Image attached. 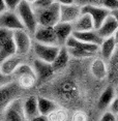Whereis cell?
<instances>
[{
    "label": "cell",
    "mask_w": 118,
    "mask_h": 121,
    "mask_svg": "<svg viewBox=\"0 0 118 121\" xmlns=\"http://www.w3.org/2000/svg\"><path fill=\"white\" fill-rule=\"evenodd\" d=\"M59 9L60 5L56 2L47 7H33L37 25L54 27L57 23H59Z\"/></svg>",
    "instance_id": "6da1fadb"
},
{
    "label": "cell",
    "mask_w": 118,
    "mask_h": 121,
    "mask_svg": "<svg viewBox=\"0 0 118 121\" xmlns=\"http://www.w3.org/2000/svg\"><path fill=\"white\" fill-rule=\"evenodd\" d=\"M16 13L20 18L25 30L32 36L38 26L33 6L25 1H22L18 6V9H16Z\"/></svg>",
    "instance_id": "7a4b0ae2"
},
{
    "label": "cell",
    "mask_w": 118,
    "mask_h": 121,
    "mask_svg": "<svg viewBox=\"0 0 118 121\" xmlns=\"http://www.w3.org/2000/svg\"><path fill=\"white\" fill-rule=\"evenodd\" d=\"M22 88L17 82H9V83L0 86V114H3L5 109L13 101L21 98Z\"/></svg>",
    "instance_id": "3957f363"
},
{
    "label": "cell",
    "mask_w": 118,
    "mask_h": 121,
    "mask_svg": "<svg viewBox=\"0 0 118 121\" xmlns=\"http://www.w3.org/2000/svg\"><path fill=\"white\" fill-rule=\"evenodd\" d=\"M13 77L17 79V83L23 90L30 89L36 84L37 79L32 65L28 63H21L13 73Z\"/></svg>",
    "instance_id": "277c9868"
},
{
    "label": "cell",
    "mask_w": 118,
    "mask_h": 121,
    "mask_svg": "<svg viewBox=\"0 0 118 121\" xmlns=\"http://www.w3.org/2000/svg\"><path fill=\"white\" fill-rule=\"evenodd\" d=\"M16 54L17 51L13 43V31L0 28V63Z\"/></svg>",
    "instance_id": "5b68a950"
},
{
    "label": "cell",
    "mask_w": 118,
    "mask_h": 121,
    "mask_svg": "<svg viewBox=\"0 0 118 121\" xmlns=\"http://www.w3.org/2000/svg\"><path fill=\"white\" fill-rule=\"evenodd\" d=\"M13 43L16 46L17 54L20 56H25L32 50V43L33 39L26 30H16L13 31Z\"/></svg>",
    "instance_id": "8992f818"
},
{
    "label": "cell",
    "mask_w": 118,
    "mask_h": 121,
    "mask_svg": "<svg viewBox=\"0 0 118 121\" xmlns=\"http://www.w3.org/2000/svg\"><path fill=\"white\" fill-rule=\"evenodd\" d=\"M59 49L60 47L58 46L44 45V43H39L36 42H33L32 43V50H33L34 55L36 56V59L43 60V61L50 63V64L56 58Z\"/></svg>",
    "instance_id": "52a82bcc"
},
{
    "label": "cell",
    "mask_w": 118,
    "mask_h": 121,
    "mask_svg": "<svg viewBox=\"0 0 118 121\" xmlns=\"http://www.w3.org/2000/svg\"><path fill=\"white\" fill-rule=\"evenodd\" d=\"M32 39H33V42L44 43V45L58 46V42H57L56 34H55L53 27L37 26L35 32L32 35Z\"/></svg>",
    "instance_id": "ba28073f"
},
{
    "label": "cell",
    "mask_w": 118,
    "mask_h": 121,
    "mask_svg": "<svg viewBox=\"0 0 118 121\" xmlns=\"http://www.w3.org/2000/svg\"><path fill=\"white\" fill-rule=\"evenodd\" d=\"M81 15H82V7L80 5H78L76 3L60 5L59 22L73 24L78 20Z\"/></svg>",
    "instance_id": "9c48e42d"
},
{
    "label": "cell",
    "mask_w": 118,
    "mask_h": 121,
    "mask_svg": "<svg viewBox=\"0 0 118 121\" xmlns=\"http://www.w3.org/2000/svg\"><path fill=\"white\" fill-rule=\"evenodd\" d=\"M0 28L9 30V31L25 30L16 12H10V10H6L0 15Z\"/></svg>",
    "instance_id": "30bf717a"
},
{
    "label": "cell",
    "mask_w": 118,
    "mask_h": 121,
    "mask_svg": "<svg viewBox=\"0 0 118 121\" xmlns=\"http://www.w3.org/2000/svg\"><path fill=\"white\" fill-rule=\"evenodd\" d=\"M4 121H28L23 112V100L18 98L5 109L3 112Z\"/></svg>",
    "instance_id": "8fae6325"
},
{
    "label": "cell",
    "mask_w": 118,
    "mask_h": 121,
    "mask_svg": "<svg viewBox=\"0 0 118 121\" xmlns=\"http://www.w3.org/2000/svg\"><path fill=\"white\" fill-rule=\"evenodd\" d=\"M82 13H87L91 17L94 29L96 30L103 24V22L106 20V18L110 15V12L103 6L86 5V6H82Z\"/></svg>",
    "instance_id": "7c38bea8"
},
{
    "label": "cell",
    "mask_w": 118,
    "mask_h": 121,
    "mask_svg": "<svg viewBox=\"0 0 118 121\" xmlns=\"http://www.w3.org/2000/svg\"><path fill=\"white\" fill-rule=\"evenodd\" d=\"M24 62L23 57L20 55L16 54L13 56L9 57L0 63V73H1L5 78H9L13 75V73L16 71V69L18 68V66L21 63Z\"/></svg>",
    "instance_id": "4fadbf2b"
},
{
    "label": "cell",
    "mask_w": 118,
    "mask_h": 121,
    "mask_svg": "<svg viewBox=\"0 0 118 121\" xmlns=\"http://www.w3.org/2000/svg\"><path fill=\"white\" fill-rule=\"evenodd\" d=\"M32 67H33V70L35 75H36L37 81L39 82H43L45 80L49 79L54 73V70L50 63H47L39 59L34 60L33 63H32Z\"/></svg>",
    "instance_id": "5bb4252c"
},
{
    "label": "cell",
    "mask_w": 118,
    "mask_h": 121,
    "mask_svg": "<svg viewBox=\"0 0 118 121\" xmlns=\"http://www.w3.org/2000/svg\"><path fill=\"white\" fill-rule=\"evenodd\" d=\"M64 47L67 49H77V50L88 52V53H91L93 55H96L98 53V50H100V46L80 42V40H78L77 38L74 37L73 35H70V36L67 38V40L65 42Z\"/></svg>",
    "instance_id": "9a60e30c"
},
{
    "label": "cell",
    "mask_w": 118,
    "mask_h": 121,
    "mask_svg": "<svg viewBox=\"0 0 118 121\" xmlns=\"http://www.w3.org/2000/svg\"><path fill=\"white\" fill-rule=\"evenodd\" d=\"M54 31L56 34L57 42H58L59 47H63L65 45V42L67 40V38L73 34L74 30H73V24L70 23H62L59 22L57 23L54 27Z\"/></svg>",
    "instance_id": "2e32d148"
},
{
    "label": "cell",
    "mask_w": 118,
    "mask_h": 121,
    "mask_svg": "<svg viewBox=\"0 0 118 121\" xmlns=\"http://www.w3.org/2000/svg\"><path fill=\"white\" fill-rule=\"evenodd\" d=\"M117 28H118L117 21L111 15H109L106 18V20L103 22V24L96 29V32L103 39H105V38L113 36V34L115 33Z\"/></svg>",
    "instance_id": "e0dca14e"
},
{
    "label": "cell",
    "mask_w": 118,
    "mask_h": 121,
    "mask_svg": "<svg viewBox=\"0 0 118 121\" xmlns=\"http://www.w3.org/2000/svg\"><path fill=\"white\" fill-rule=\"evenodd\" d=\"M70 53H68L67 49L65 48L64 46L60 47L59 52H58V54H57L56 58H55L54 61L51 63L54 73L63 70L64 68L67 66L68 62H70Z\"/></svg>",
    "instance_id": "ac0fdd59"
},
{
    "label": "cell",
    "mask_w": 118,
    "mask_h": 121,
    "mask_svg": "<svg viewBox=\"0 0 118 121\" xmlns=\"http://www.w3.org/2000/svg\"><path fill=\"white\" fill-rule=\"evenodd\" d=\"M23 112L25 115L26 119L30 120L33 117L39 115L38 113V107H37V97L34 95H30L25 98L23 101Z\"/></svg>",
    "instance_id": "d6986e66"
},
{
    "label": "cell",
    "mask_w": 118,
    "mask_h": 121,
    "mask_svg": "<svg viewBox=\"0 0 118 121\" xmlns=\"http://www.w3.org/2000/svg\"><path fill=\"white\" fill-rule=\"evenodd\" d=\"M116 46L117 45L115 43L113 36L103 39V42L100 45V50H98L101 56V59L105 60L106 62L109 61L113 56L115 50H116Z\"/></svg>",
    "instance_id": "ffe728a7"
},
{
    "label": "cell",
    "mask_w": 118,
    "mask_h": 121,
    "mask_svg": "<svg viewBox=\"0 0 118 121\" xmlns=\"http://www.w3.org/2000/svg\"><path fill=\"white\" fill-rule=\"evenodd\" d=\"M72 35L78 40H80V42L92 43V45H96V46H100L101 42H103V38L98 35L95 29L85 32H73Z\"/></svg>",
    "instance_id": "44dd1931"
},
{
    "label": "cell",
    "mask_w": 118,
    "mask_h": 121,
    "mask_svg": "<svg viewBox=\"0 0 118 121\" xmlns=\"http://www.w3.org/2000/svg\"><path fill=\"white\" fill-rule=\"evenodd\" d=\"M74 32H85L94 30V25L91 17L87 13H82L75 23H73Z\"/></svg>",
    "instance_id": "7402d4cb"
},
{
    "label": "cell",
    "mask_w": 118,
    "mask_h": 121,
    "mask_svg": "<svg viewBox=\"0 0 118 121\" xmlns=\"http://www.w3.org/2000/svg\"><path fill=\"white\" fill-rule=\"evenodd\" d=\"M90 71L96 80H104L108 76V66L105 60L101 58H95L91 63Z\"/></svg>",
    "instance_id": "603a6c76"
},
{
    "label": "cell",
    "mask_w": 118,
    "mask_h": 121,
    "mask_svg": "<svg viewBox=\"0 0 118 121\" xmlns=\"http://www.w3.org/2000/svg\"><path fill=\"white\" fill-rule=\"evenodd\" d=\"M37 107L39 115H44V116L47 117L57 108H59L56 101L49 99L47 97H37Z\"/></svg>",
    "instance_id": "cb8c5ba5"
},
{
    "label": "cell",
    "mask_w": 118,
    "mask_h": 121,
    "mask_svg": "<svg viewBox=\"0 0 118 121\" xmlns=\"http://www.w3.org/2000/svg\"><path fill=\"white\" fill-rule=\"evenodd\" d=\"M115 96H116V94H115V88L112 86H108L101 92L100 98H98V101H97L98 110L103 111V110L108 109L110 104L112 103V100H113V98Z\"/></svg>",
    "instance_id": "d4e9b609"
},
{
    "label": "cell",
    "mask_w": 118,
    "mask_h": 121,
    "mask_svg": "<svg viewBox=\"0 0 118 121\" xmlns=\"http://www.w3.org/2000/svg\"><path fill=\"white\" fill-rule=\"evenodd\" d=\"M67 112L61 108H57L48 116L49 121H67Z\"/></svg>",
    "instance_id": "484cf974"
},
{
    "label": "cell",
    "mask_w": 118,
    "mask_h": 121,
    "mask_svg": "<svg viewBox=\"0 0 118 121\" xmlns=\"http://www.w3.org/2000/svg\"><path fill=\"white\" fill-rule=\"evenodd\" d=\"M101 6L108 9L109 12H112V10L118 9V0H103Z\"/></svg>",
    "instance_id": "4316f807"
},
{
    "label": "cell",
    "mask_w": 118,
    "mask_h": 121,
    "mask_svg": "<svg viewBox=\"0 0 118 121\" xmlns=\"http://www.w3.org/2000/svg\"><path fill=\"white\" fill-rule=\"evenodd\" d=\"M101 1L103 0H75V3L80 5V6H86V5H96L101 6Z\"/></svg>",
    "instance_id": "83f0119b"
},
{
    "label": "cell",
    "mask_w": 118,
    "mask_h": 121,
    "mask_svg": "<svg viewBox=\"0 0 118 121\" xmlns=\"http://www.w3.org/2000/svg\"><path fill=\"white\" fill-rule=\"evenodd\" d=\"M23 0H4L5 6H6L7 10L10 12H16V9H18V6L20 5V3Z\"/></svg>",
    "instance_id": "f1b7e54d"
},
{
    "label": "cell",
    "mask_w": 118,
    "mask_h": 121,
    "mask_svg": "<svg viewBox=\"0 0 118 121\" xmlns=\"http://www.w3.org/2000/svg\"><path fill=\"white\" fill-rule=\"evenodd\" d=\"M72 121H87V114L81 110L76 111L72 116Z\"/></svg>",
    "instance_id": "f546056e"
},
{
    "label": "cell",
    "mask_w": 118,
    "mask_h": 121,
    "mask_svg": "<svg viewBox=\"0 0 118 121\" xmlns=\"http://www.w3.org/2000/svg\"><path fill=\"white\" fill-rule=\"evenodd\" d=\"M107 111L111 112L112 114L115 115V116L118 115V96H115L113 98V100H112V103L110 104V106H109V108Z\"/></svg>",
    "instance_id": "4dcf8cb0"
},
{
    "label": "cell",
    "mask_w": 118,
    "mask_h": 121,
    "mask_svg": "<svg viewBox=\"0 0 118 121\" xmlns=\"http://www.w3.org/2000/svg\"><path fill=\"white\" fill-rule=\"evenodd\" d=\"M98 121H117V119L114 114H112V113L109 111H106L103 113V115L101 116Z\"/></svg>",
    "instance_id": "1f68e13d"
},
{
    "label": "cell",
    "mask_w": 118,
    "mask_h": 121,
    "mask_svg": "<svg viewBox=\"0 0 118 121\" xmlns=\"http://www.w3.org/2000/svg\"><path fill=\"white\" fill-rule=\"evenodd\" d=\"M55 3V0H37L33 7H47Z\"/></svg>",
    "instance_id": "d6a6232c"
},
{
    "label": "cell",
    "mask_w": 118,
    "mask_h": 121,
    "mask_svg": "<svg viewBox=\"0 0 118 121\" xmlns=\"http://www.w3.org/2000/svg\"><path fill=\"white\" fill-rule=\"evenodd\" d=\"M29 121H49L48 117L44 116V115H37V116L33 117L32 119H30Z\"/></svg>",
    "instance_id": "836d02e7"
},
{
    "label": "cell",
    "mask_w": 118,
    "mask_h": 121,
    "mask_svg": "<svg viewBox=\"0 0 118 121\" xmlns=\"http://www.w3.org/2000/svg\"><path fill=\"white\" fill-rule=\"evenodd\" d=\"M55 2L58 3L59 5H65V4L75 3V0H55Z\"/></svg>",
    "instance_id": "e575fe53"
},
{
    "label": "cell",
    "mask_w": 118,
    "mask_h": 121,
    "mask_svg": "<svg viewBox=\"0 0 118 121\" xmlns=\"http://www.w3.org/2000/svg\"><path fill=\"white\" fill-rule=\"evenodd\" d=\"M6 6H5V3H4V0H0V15L3 13L4 12H6Z\"/></svg>",
    "instance_id": "d590c367"
},
{
    "label": "cell",
    "mask_w": 118,
    "mask_h": 121,
    "mask_svg": "<svg viewBox=\"0 0 118 121\" xmlns=\"http://www.w3.org/2000/svg\"><path fill=\"white\" fill-rule=\"evenodd\" d=\"M110 15L113 17L115 20L117 21V23H118V9H114V10H112V12H110Z\"/></svg>",
    "instance_id": "8d00e7d4"
},
{
    "label": "cell",
    "mask_w": 118,
    "mask_h": 121,
    "mask_svg": "<svg viewBox=\"0 0 118 121\" xmlns=\"http://www.w3.org/2000/svg\"><path fill=\"white\" fill-rule=\"evenodd\" d=\"M7 80H9V78H5V77H3L1 73H0V85H1V86L4 84H6V83H9Z\"/></svg>",
    "instance_id": "74e56055"
},
{
    "label": "cell",
    "mask_w": 118,
    "mask_h": 121,
    "mask_svg": "<svg viewBox=\"0 0 118 121\" xmlns=\"http://www.w3.org/2000/svg\"><path fill=\"white\" fill-rule=\"evenodd\" d=\"M113 38H114L115 43H116V45H118V28L116 29V31H115V33L113 34Z\"/></svg>",
    "instance_id": "f35d334b"
},
{
    "label": "cell",
    "mask_w": 118,
    "mask_h": 121,
    "mask_svg": "<svg viewBox=\"0 0 118 121\" xmlns=\"http://www.w3.org/2000/svg\"><path fill=\"white\" fill-rule=\"evenodd\" d=\"M23 1H25V2H27L28 4H30V5H32V6H33V5L35 4V2H36L37 0H23Z\"/></svg>",
    "instance_id": "ab89813d"
},
{
    "label": "cell",
    "mask_w": 118,
    "mask_h": 121,
    "mask_svg": "<svg viewBox=\"0 0 118 121\" xmlns=\"http://www.w3.org/2000/svg\"><path fill=\"white\" fill-rule=\"evenodd\" d=\"M115 94H116V96H118V86L115 88Z\"/></svg>",
    "instance_id": "60d3db41"
}]
</instances>
